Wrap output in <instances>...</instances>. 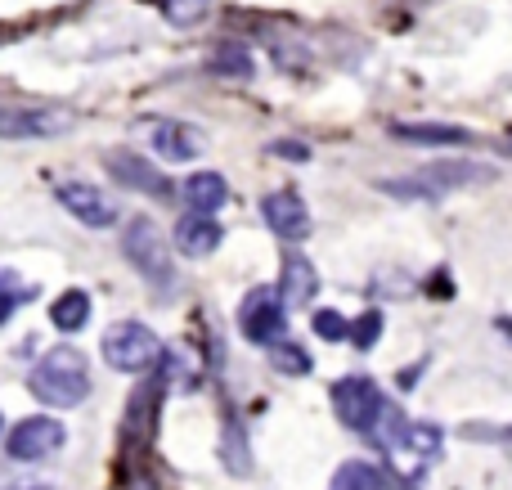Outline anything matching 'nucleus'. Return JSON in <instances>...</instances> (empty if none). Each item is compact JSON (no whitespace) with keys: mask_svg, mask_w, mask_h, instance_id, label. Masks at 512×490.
<instances>
[{"mask_svg":"<svg viewBox=\"0 0 512 490\" xmlns=\"http://www.w3.org/2000/svg\"><path fill=\"white\" fill-rule=\"evenodd\" d=\"M32 396L41 405H54V410H77L90 396V374H86V356L77 347H54L41 356V365L27 378Z\"/></svg>","mask_w":512,"mask_h":490,"instance_id":"f257e3e1","label":"nucleus"},{"mask_svg":"<svg viewBox=\"0 0 512 490\" xmlns=\"http://www.w3.org/2000/svg\"><path fill=\"white\" fill-rule=\"evenodd\" d=\"M499 171L490 162H472V158H436L427 167H418L405 180H382V189L396 198H445L454 189H472V185H490Z\"/></svg>","mask_w":512,"mask_h":490,"instance_id":"f03ea898","label":"nucleus"},{"mask_svg":"<svg viewBox=\"0 0 512 490\" xmlns=\"http://www.w3.org/2000/svg\"><path fill=\"white\" fill-rule=\"evenodd\" d=\"M104 360L122 374H149V369L162 365V342L149 324L122 320L104 333Z\"/></svg>","mask_w":512,"mask_h":490,"instance_id":"7ed1b4c3","label":"nucleus"},{"mask_svg":"<svg viewBox=\"0 0 512 490\" xmlns=\"http://www.w3.org/2000/svg\"><path fill=\"white\" fill-rule=\"evenodd\" d=\"M122 252L131 257V266L140 270V275L149 279V284L171 288V279H176V266H171L167 239H162V230L149 221V216H140V221L126 225V234H122Z\"/></svg>","mask_w":512,"mask_h":490,"instance_id":"20e7f679","label":"nucleus"},{"mask_svg":"<svg viewBox=\"0 0 512 490\" xmlns=\"http://www.w3.org/2000/svg\"><path fill=\"white\" fill-rule=\"evenodd\" d=\"M239 329L256 347H274L288 333V306H283L279 288H252L239 306Z\"/></svg>","mask_w":512,"mask_h":490,"instance_id":"39448f33","label":"nucleus"},{"mask_svg":"<svg viewBox=\"0 0 512 490\" xmlns=\"http://www.w3.org/2000/svg\"><path fill=\"white\" fill-rule=\"evenodd\" d=\"M333 410L351 432H364V437H369L373 423H378L382 410H387V401H382V392H378L373 378L355 374V378H337L333 383Z\"/></svg>","mask_w":512,"mask_h":490,"instance_id":"423d86ee","label":"nucleus"},{"mask_svg":"<svg viewBox=\"0 0 512 490\" xmlns=\"http://www.w3.org/2000/svg\"><path fill=\"white\" fill-rule=\"evenodd\" d=\"M63 441H68V432H63L59 419H50V414H32V419L14 423L5 450H9V459H18V464H41V459L59 455Z\"/></svg>","mask_w":512,"mask_h":490,"instance_id":"0eeeda50","label":"nucleus"},{"mask_svg":"<svg viewBox=\"0 0 512 490\" xmlns=\"http://www.w3.org/2000/svg\"><path fill=\"white\" fill-rule=\"evenodd\" d=\"M72 126L59 108H32V104H0V140H54Z\"/></svg>","mask_w":512,"mask_h":490,"instance_id":"6e6552de","label":"nucleus"},{"mask_svg":"<svg viewBox=\"0 0 512 490\" xmlns=\"http://www.w3.org/2000/svg\"><path fill=\"white\" fill-rule=\"evenodd\" d=\"M59 203L68 207L81 225H90V230H113V221H117V203L104 194V189L86 185V180H68V185H59Z\"/></svg>","mask_w":512,"mask_h":490,"instance_id":"1a4fd4ad","label":"nucleus"},{"mask_svg":"<svg viewBox=\"0 0 512 490\" xmlns=\"http://www.w3.org/2000/svg\"><path fill=\"white\" fill-rule=\"evenodd\" d=\"M261 216H265V225H270L279 239H288V243H301L310 234V207L301 203L292 189H274V194H265L261 198Z\"/></svg>","mask_w":512,"mask_h":490,"instance_id":"9d476101","label":"nucleus"},{"mask_svg":"<svg viewBox=\"0 0 512 490\" xmlns=\"http://www.w3.org/2000/svg\"><path fill=\"white\" fill-rule=\"evenodd\" d=\"M104 167H108V176L117 180V185H126V189H140V194H171V185H167V176H162L158 167H153L149 158H140V153H108L104 158Z\"/></svg>","mask_w":512,"mask_h":490,"instance_id":"9b49d317","label":"nucleus"},{"mask_svg":"<svg viewBox=\"0 0 512 490\" xmlns=\"http://www.w3.org/2000/svg\"><path fill=\"white\" fill-rule=\"evenodd\" d=\"M153 153L167 162H189V158H203L207 140H203V131L189 122H158L153 126Z\"/></svg>","mask_w":512,"mask_h":490,"instance_id":"f8f14e48","label":"nucleus"},{"mask_svg":"<svg viewBox=\"0 0 512 490\" xmlns=\"http://www.w3.org/2000/svg\"><path fill=\"white\" fill-rule=\"evenodd\" d=\"M319 293V275L315 266H310V257H301V252H288L283 257V275H279V297L283 306H310V297Z\"/></svg>","mask_w":512,"mask_h":490,"instance_id":"ddd939ff","label":"nucleus"},{"mask_svg":"<svg viewBox=\"0 0 512 490\" xmlns=\"http://www.w3.org/2000/svg\"><path fill=\"white\" fill-rule=\"evenodd\" d=\"M176 243L185 257H212V252L221 248V225L207 212H189L185 221L176 225Z\"/></svg>","mask_w":512,"mask_h":490,"instance_id":"4468645a","label":"nucleus"},{"mask_svg":"<svg viewBox=\"0 0 512 490\" xmlns=\"http://www.w3.org/2000/svg\"><path fill=\"white\" fill-rule=\"evenodd\" d=\"M230 203V185H225L221 171H198V176L185 180V207L189 212H221Z\"/></svg>","mask_w":512,"mask_h":490,"instance_id":"2eb2a0df","label":"nucleus"},{"mask_svg":"<svg viewBox=\"0 0 512 490\" xmlns=\"http://www.w3.org/2000/svg\"><path fill=\"white\" fill-rule=\"evenodd\" d=\"M391 135H400V140H409V144H441V149H450V144H472V131L450 126V122H396Z\"/></svg>","mask_w":512,"mask_h":490,"instance_id":"dca6fc26","label":"nucleus"},{"mask_svg":"<svg viewBox=\"0 0 512 490\" xmlns=\"http://www.w3.org/2000/svg\"><path fill=\"white\" fill-rule=\"evenodd\" d=\"M50 320H54V329H63V333L86 329V320H90V297L81 293V288H68L63 297H54Z\"/></svg>","mask_w":512,"mask_h":490,"instance_id":"f3484780","label":"nucleus"},{"mask_svg":"<svg viewBox=\"0 0 512 490\" xmlns=\"http://www.w3.org/2000/svg\"><path fill=\"white\" fill-rule=\"evenodd\" d=\"M405 450H414V464H418V473H423L427 459L441 455V428H432V423H409V428H405V446H400L396 455H405ZM396 455H391V459H396Z\"/></svg>","mask_w":512,"mask_h":490,"instance_id":"a211bd4d","label":"nucleus"},{"mask_svg":"<svg viewBox=\"0 0 512 490\" xmlns=\"http://www.w3.org/2000/svg\"><path fill=\"white\" fill-rule=\"evenodd\" d=\"M221 459H225V468H230L234 477H248V473H252V459H248V437H243L239 419H230V423H225Z\"/></svg>","mask_w":512,"mask_h":490,"instance_id":"6ab92c4d","label":"nucleus"},{"mask_svg":"<svg viewBox=\"0 0 512 490\" xmlns=\"http://www.w3.org/2000/svg\"><path fill=\"white\" fill-rule=\"evenodd\" d=\"M212 72H221V77H239V81H248V77H252V54L243 50V45H221V50L212 54Z\"/></svg>","mask_w":512,"mask_h":490,"instance_id":"aec40b11","label":"nucleus"},{"mask_svg":"<svg viewBox=\"0 0 512 490\" xmlns=\"http://www.w3.org/2000/svg\"><path fill=\"white\" fill-rule=\"evenodd\" d=\"M270 351V365L279 369V374H292V378H301V374H310V356L301 347H292L288 338H279L274 347H265Z\"/></svg>","mask_w":512,"mask_h":490,"instance_id":"412c9836","label":"nucleus"},{"mask_svg":"<svg viewBox=\"0 0 512 490\" xmlns=\"http://www.w3.org/2000/svg\"><path fill=\"white\" fill-rule=\"evenodd\" d=\"M373 482H378V468L360 464V459H346L333 477V490H373Z\"/></svg>","mask_w":512,"mask_h":490,"instance_id":"4be33fe9","label":"nucleus"},{"mask_svg":"<svg viewBox=\"0 0 512 490\" xmlns=\"http://www.w3.org/2000/svg\"><path fill=\"white\" fill-rule=\"evenodd\" d=\"M162 9H167V23L198 27L207 18V9H212V0H162Z\"/></svg>","mask_w":512,"mask_h":490,"instance_id":"5701e85b","label":"nucleus"},{"mask_svg":"<svg viewBox=\"0 0 512 490\" xmlns=\"http://www.w3.org/2000/svg\"><path fill=\"white\" fill-rule=\"evenodd\" d=\"M378 333H382V311H364L360 320L351 324V347L355 351H373L378 347Z\"/></svg>","mask_w":512,"mask_h":490,"instance_id":"b1692460","label":"nucleus"},{"mask_svg":"<svg viewBox=\"0 0 512 490\" xmlns=\"http://www.w3.org/2000/svg\"><path fill=\"white\" fill-rule=\"evenodd\" d=\"M315 333L324 342H342V338H351V324H346L337 311H315Z\"/></svg>","mask_w":512,"mask_h":490,"instance_id":"393cba45","label":"nucleus"},{"mask_svg":"<svg viewBox=\"0 0 512 490\" xmlns=\"http://www.w3.org/2000/svg\"><path fill=\"white\" fill-rule=\"evenodd\" d=\"M18 302H23V293H18V279L9 275V270H0V324L14 315Z\"/></svg>","mask_w":512,"mask_h":490,"instance_id":"a878e982","label":"nucleus"},{"mask_svg":"<svg viewBox=\"0 0 512 490\" xmlns=\"http://www.w3.org/2000/svg\"><path fill=\"white\" fill-rule=\"evenodd\" d=\"M270 153H274V158H292V162H306L310 158V149L301 140H279V144H270Z\"/></svg>","mask_w":512,"mask_h":490,"instance_id":"bb28decb","label":"nucleus"},{"mask_svg":"<svg viewBox=\"0 0 512 490\" xmlns=\"http://www.w3.org/2000/svg\"><path fill=\"white\" fill-rule=\"evenodd\" d=\"M373 490H414V486H409V477L382 473V468H378V482H373Z\"/></svg>","mask_w":512,"mask_h":490,"instance_id":"cd10ccee","label":"nucleus"},{"mask_svg":"<svg viewBox=\"0 0 512 490\" xmlns=\"http://www.w3.org/2000/svg\"><path fill=\"white\" fill-rule=\"evenodd\" d=\"M504 446H508V459H512V428L504 432Z\"/></svg>","mask_w":512,"mask_h":490,"instance_id":"c85d7f7f","label":"nucleus"},{"mask_svg":"<svg viewBox=\"0 0 512 490\" xmlns=\"http://www.w3.org/2000/svg\"><path fill=\"white\" fill-rule=\"evenodd\" d=\"M9 490H54V486H9Z\"/></svg>","mask_w":512,"mask_h":490,"instance_id":"c756f323","label":"nucleus"},{"mask_svg":"<svg viewBox=\"0 0 512 490\" xmlns=\"http://www.w3.org/2000/svg\"><path fill=\"white\" fill-rule=\"evenodd\" d=\"M504 149H508V153H512V140H504Z\"/></svg>","mask_w":512,"mask_h":490,"instance_id":"7c9ffc66","label":"nucleus"},{"mask_svg":"<svg viewBox=\"0 0 512 490\" xmlns=\"http://www.w3.org/2000/svg\"><path fill=\"white\" fill-rule=\"evenodd\" d=\"M0 423H5V419H0Z\"/></svg>","mask_w":512,"mask_h":490,"instance_id":"2f4dec72","label":"nucleus"}]
</instances>
